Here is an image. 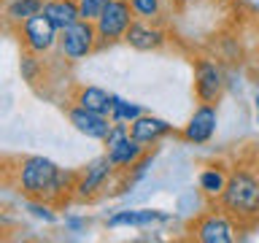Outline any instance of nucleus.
Masks as SVG:
<instances>
[{
  "mask_svg": "<svg viewBox=\"0 0 259 243\" xmlns=\"http://www.w3.org/2000/svg\"><path fill=\"white\" fill-rule=\"evenodd\" d=\"M111 0H78V11H81V19H89L95 22L97 16L105 11V6H108Z\"/></svg>",
  "mask_w": 259,
  "mask_h": 243,
  "instance_id": "5701e85b",
  "label": "nucleus"
},
{
  "mask_svg": "<svg viewBox=\"0 0 259 243\" xmlns=\"http://www.w3.org/2000/svg\"><path fill=\"white\" fill-rule=\"evenodd\" d=\"M108 154V159L116 165V170L119 173H130L138 162H141L146 154H149V146H143V143H138L135 138H127V141H121L119 146H113V149H108L105 151Z\"/></svg>",
  "mask_w": 259,
  "mask_h": 243,
  "instance_id": "2eb2a0df",
  "label": "nucleus"
},
{
  "mask_svg": "<svg viewBox=\"0 0 259 243\" xmlns=\"http://www.w3.org/2000/svg\"><path fill=\"white\" fill-rule=\"evenodd\" d=\"M135 22V11L130 6V0H111L105 6V11L95 19L97 38L103 46H113L116 40H124V32L130 30V24Z\"/></svg>",
  "mask_w": 259,
  "mask_h": 243,
  "instance_id": "39448f33",
  "label": "nucleus"
},
{
  "mask_svg": "<svg viewBox=\"0 0 259 243\" xmlns=\"http://www.w3.org/2000/svg\"><path fill=\"white\" fill-rule=\"evenodd\" d=\"M256 125H259V108H256Z\"/></svg>",
  "mask_w": 259,
  "mask_h": 243,
  "instance_id": "cd10ccee",
  "label": "nucleus"
},
{
  "mask_svg": "<svg viewBox=\"0 0 259 243\" xmlns=\"http://www.w3.org/2000/svg\"><path fill=\"white\" fill-rule=\"evenodd\" d=\"M216 130H219V105L216 103H200L192 111L189 122L184 125L181 138L192 146H205L213 141Z\"/></svg>",
  "mask_w": 259,
  "mask_h": 243,
  "instance_id": "1a4fd4ad",
  "label": "nucleus"
},
{
  "mask_svg": "<svg viewBox=\"0 0 259 243\" xmlns=\"http://www.w3.org/2000/svg\"><path fill=\"white\" fill-rule=\"evenodd\" d=\"M167 135H173V125L165 119H159V116H154V113H141L133 125H130V138H135L138 143H143V146H157L159 141H165Z\"/></svg>",
  "mask_w": 259,
  "mask_h": 243,
  "instance_id": "ddd939ff",
  "label": "nucleus"
},
{
  "mask_svg": "<svg viewBox=\"0 0 259 243\" xmlns=\"http://www.w3.org/2000/svg\"><path fill=\"white\" fill-rule=\"evenodd\" d=\"M240 227L259 222V173L248 165H232L222 197L216 200Z\"/></svg>",
  "mask_w": 259,
  "mask_h": 243,
  "instance_id": "f03ea898",
  "label": "nucleus"
},
{
  "mask_svg": "<svg viewBox=\"0 0 259 243\" xmlns=\"http://www.w3.org/2000/svg\"><path fill=\"white\" fill-rule=\"evenodd\" d=\"M65 113H68V122L73 125V130L81 135H87V138H92V141H103V138L108 135V130L113 127L111 116L97 113V111H87L76 103H70L68 108H65Z\"/></svg>",
  "mask_w": 259,
  "mask_h": 243,
  "instance_id": "9d476101",
  "label": "nucleus"
},
{
  "mask_svg": "<svg viewBox=\"0 0 259 243\" xmlns=\"http://www.w3.org/2000/svg\"><path fill=\"white\" fill-rule=\"evenodd\" d=\"M78 173L60 168L57 162L40 154H27L16 159L14 168V189L24 200H49L54 206L70 200L76 192Z\"/></svg>",
  "mask_w": 259,
  "mask_h": 243,
  "instance_id": "f257e3e1",
  "label": "nucleus"
},
{
  "mask_svg": "<svg viewBox=\"0 0 259 243\" xmlns=\"http://www.w3.org/2000/svg\"><path fill=\"white\" fill-rule=\"evenodd\" d=\"M116 173H119V170H116V165L108 159V154L95 157V159L78 173V181H76V192H73V197H76V200H95V197H100V194L108 189L111 178L116 176Z\"/></svg>",
  "mask_w": 259,
  "mask_h": 243,
  "instance_id": "0eeeda50",
  "label": "nucleus"
},
{
  "mask_svg": "<svg viewBox=\"0 0 259 243\" xmlns=\"http://www.w3.org/2000/svg\"><path fill=\"white\" fill-rule=\"evenodd\" d=\"M19 73H22V81H27L30 87H35L38 81L44 78V57H38L32 52H22Z\"/></svg>",
  "mask_w": 259,
  "mask_h": 243,
  "instance_id": "aec40b11",
  "label": "nucleus"
},
{
  "mask_svg": "<svg viewBox=\"0 0 259 243\" xmlns=\"http://www.w3.org/2000/svg\"><path fill=\"white\" fill-rule=\"evenodd\" d=\"M40 8H44V0H6L0 19L6 22L8 30L16 32V27H19L22 22H27L30 16L40 14Z\"/></svg>",
  "mask_w": 259,
  "mask_h": 243,
  "instance_id": "a211bd4d",
  "label": "nucleus"
},
{
  "mask_svg": "<svg viewBox=\"0 0 259 243\" xmlns=\"http://www.w3.org/2000/svg\"><path fill=\"white\" fill-rule=\"evenodd\" d=\"M127 138H130V125H119V122H113V127L108 130V135L103 138L105 151L113 149V146H119L121 141H127Z\"/></svg>",
  "mask_w": 259,
  "mask_h": 243,
  "instance_id": "b1692460",
  "label": "nucleus"
},
{
  "mask_svg": "<svg viewBox=\"0 0 259 243\" xmlns=\"http://www.w3.org/2000/svg\"><path fill=\"white\" fill-rule=\"evenodd\" d=\"M227 89V76L224 68L210 57H200L194 60V95L200 103H216L224 97Z\"/></svg>",
  "mask_w": 259,
  "mask_h": 243,
  "instance_id": "6e6552de",
  "label": "nucleus"
},
{
  "mask_svg": "<svg viewBox=\"0 0 259 243\" xmlns=\"http://www.w3.org/2000/svg\"><path fill=\"white\" fill-rule=\"evenodd\" d=\"M16 38H19V44H22V52H32L38 57H46L57 49L60 30H57L44 14H35L16 27Z\"/></svg>",
  "mask_w": 259,
  "mask_h": 243,
  "instance_id": "423d86ee",
  "label": "nucleus"
},
{
  "mask_svg": "<svg viewBox=\"0 0 259 243\" xmlns=\"http://www.w3.org/2000/svg\"><path fill=\"white\" fill-rule=\"evenodd\" d=\"M143 113V108L138 103H130L124 97L113 95V105H111V122H119V125H133V122Z\"/></svg>",
  "mask_w": 259,
  "mask_h": 243,
  "instance_id": "6ab92c4d",
  "label": "nucleus"
},
{
  "mask_svg": "<svg viewBox=\"0 0 259 243\" xmlns=\"http://www.w3.org/2000/svg\"><path fill=\"white\" fill-rule=\"evenodd\" d=\"M70 103H76V105H81V108H87V111H97V113H105V116H108L111 105H113V95L105 92L103 87L89 84V87H76Z\"/></svg>",
  "mask_w": 259,
  "mask_h": 243,
  "instance_id": "f3484780",
  "label": "nucleus"
},
{
  "mask_svg": "<svg viewBox=\"0 0 259 243\" xmlns=\"http://www.w3.org/2000/svg\"><path fill=\"white\" fill-rule=\"evenodd\" d=\"M97 49H100V38H97L95 22L78 19V22H73L70 27L60 30L57 54H60L65 62H81V60H87L89 54H95Z\"/></svg>",
  "mask_w": 259,
  "mask_h": 243,
  "instance_id": "20e7f679",
  "label": "nucleus"
},
{
  "mask_svg": "<svg viewBox=\"0 0 259 243\" xmlns=\"http://www.w3.org/2000/svg\"><path fill=\"white\" fill-rule=\"evenodd\" d=\"M216 3H230V0H216Z\"/></svg>",
  "mask_w": 259,
  "mask_h": 243,
  "instance_id": "bb28decb",
  "label": "nucleus"
},
{
  "mask_svg": "<svg viewBox=\"0 0 259 243\" xmlns=\"http://www.w3.org/2000/svg\"><path fill=\"white\" fill-rule=\"evenodd\" d=\"M254 105L259 108V89H256V95H254Z\"/></svg>",
  "mask_w": 259,
  "mask_h": 243,
  "instance_id": "a878e982",
  "label": "nucleus"
},
{
  "mask_svg": "<svg viewBox=\"0 0 259 243\" xmlns=\"http://www.w3.org/2000/svg\"><path fill=\"white\" fill-rule=\"evenodd\" d=\"M124 44L133 46L135 52H157V49L167 44V30L159 27L157 22L135 19L130 24V30L124 32Z\"/></svg>",
  "mask_w": 259,
  "mask_h": 243,
  "instance_id": "9b49d317",
  "label": "nucleus"
},
{
  "mask_svg": "<svg viewBox=\"0 0 259 243\" xmlns=\"http://www.w3.org/2000/svg\"><path fill=\"white\" fill-rule=\"evenodd\" d=\"M87 224L89 222L84 216H65V230H68V232H84Z\"/></svg>",
  "mask_w": 259,
  "mask_h": 243,
  "instance_id": "393cba45",
  "label": "nucleus"
},
{
  "mask_svg": "<svg viewBox=\"0 0 259 243\" xmlns=\"http://www.w3.org/2000/svg\"><path fill=\"white\" fill-rule=\"evenodd\" d=\"M40 14H44L57 30H65V27H70L73 22L81 19L78 0H44V8H40Z\"/></svg>",
  "mask_w": 259,
  "mask_h": 243,
  "instance_id": "dca6fc26",
  "label": "nucleus"
},
{
  "mask_svg": "<svg viewBox=\"0 0 259 243\" xmlns=\"http://www.w3.org/2000/svg\"><path fill=\"white\" fill-rule=\"evenodd\" d=\"M227 181H230V168L224 165V162H210V165H205L200 170L197 176V189L205 200H219L224 192Z\"/></svg>",
  "mask_w": 259,
  "mask_h": 243,
  "instance_id": "4468645a",
  "label": "nucleus"
},
{
  "mask_svg": "<svg viewBox=\"0 0 259 243\" xmlns=\"http://www.w3.org/2000/svg\"><path fill=\"white\" fill-rule=\"evenodd\" d=\"M238 230L240 224L219 202L197 211V216L189 222V238L197 243H232L238 238Z\"/></svg>",
  "mask_w": 259,
  "mask_h": 243,
  "instance_id": "7ed1b4c3",
  "label": "nucleus"
},
{
  "mask_svg": "<svg viewBox=\"0 0 259 243\" xmlns=\"http://www.w3.org/2000/svg\"><path fill=\"white\" fill-rule=\"evenodd\" d=\"M167 222H170V214H165V211H157V208H124V211L111 214L105 224H108V230H119V227L146 230V227L167 224Z\"/></svg>",
  "mask_w": 259,
  "mask_h": 243,
  "instance_id": "f8f14e48",
  "label": "nucleus"
},
{
  "mask_svg": "<svg viewBox=\"0 0 259 243\" xmlns=\"http://www.w3.org/2000/svg\"><path fill=\"white\" fill-rule=\"evenodd\" d=\"M24 208L30 211L35 219H40V222H46V224H54L57 222V214H54V202H49V200H27L24 202Z\"/></svg>",
  "mask_w": 259,
  "mask_h": 243,
  "instance_id": "4be33fe9",
  "label": "nucleus"
},
{
  "mask_svg": "<svg viewBox=\"0 0 259 243\" xmlns=\"http://www.w3.org/2000/svg\"><path fill=\"white\" fill-rule=\"evenodd\" d=\"M135 11V19H146V22H159L162 16V0H130Z\"/></svg>",
  "mask_w": 259,
  "mask_h": 243,
  "instance_id": "412c9836",
  "label": "nucleus"
}]
</instances>
